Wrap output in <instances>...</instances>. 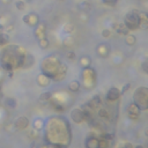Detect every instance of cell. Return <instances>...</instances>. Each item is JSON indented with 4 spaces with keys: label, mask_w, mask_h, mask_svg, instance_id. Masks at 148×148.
I'll use <instances>...</instances> for the list:
<instances>
[{
    "label": "cell",
    "mask_w": 148,
    "mask_h": 148,
    "mask_svg": "<svg viewBox=\"0 0 148 148\" xmlns=\"http://www.w3.org/2000/svg\"><path fill=\"white\" fill-rule=\"evenodd\" d=\"M139 23H140V14L135 12H130L125 16V27L128 30H134L139 28Z\"/></svg>",
    "instance_id": "6da1fadb"
},
{
    "label": "cell",
    "mask_w": 148,
    "mask_h": 148,
    "mask_svg": "<svg viewBox=\"0 0 148 148\" xmlns=\"http://www.w3.org/2000/svg\"><path fill=\"white\" fill-rule=\"evenodd\" d=\"M139 113H140L139 112V107L135 103H133V104H131L128 107V116H130V118L136 119L139 117Z\"/></svg>",
    "instance_id": "7a4b0ae2"
},
{
    "label": "cell",
    "mask_w": 148,
    "mask_h": 148,
    "mask_svg": "<svg viewBox=\"0 0 148 148\" xmlns=\"http://www.w3.org/2000/svg\"><path fill=\"white\" fill-rule=\"evenodd\" d=\"M120 96V92L117 89V88H111L109 92H108V95H107V98L109 101H116L118 100V97Z\"/></svg>",
    "instance_id": "3957f363"
},
{
    "label": "cell",
    "mask_w": 148,
    "mask_h": 148,
    "mask_svg": "<svg viewBox=\"0 0 148 148\" xmlns=\"http://www.w3.org/2000/svg\"><path fill=\"white\" fill-rule=\"evenodd\" d=\"M72 118L74 122H77V123H81L85 118H84V112L80 110V109H75V110H73L72 112Z\"/></svg>",
    "instance_id": "277c9868"
},
{
    "label": "cell",
    "mask_w": 148,
    "mask_h": 148,
    "mask_svg": "<svg viewBox=\"0 0 148 148\" xmlns=\"http://www.w3.org/2000/svg\"><path fill=\"white\" fill-rule=\"evenodd\" d=\"M15 126H16L18 128H20V130L26 128V127L28 126V119H27L26 117H20V118H18L16 122H15Z\"/></svg>",
    "instance_id": "5b68a950"
},
{
    "label": "cell",
    "mask_w": 148,
    "mask_h": 148,
    "mask_svg": "<svg viewBox=\"0 0 148 148\" xmlns=\"http://www.w3.org/2000/svg\"><path fill=\"white\" fill-rule=\"evenodd\" d=\"M38 20H39V18H38L37 14H28V23L27 24L35 27V26L38 24V22H39Z\"/></svg>",
    "instance_id": "8992f818"
},
{
    "label": "cell",
    "mask_w": 148,
    "mask_h": 148,
    "mask_svg": "<svg viewBox=\"0 0 148 148\" xmlns=\"http://www.w3.org/2000/svg\"><path fill=\"white\" fill-rule=\"evenodd\" d=\"M97 53L101 56V57H107L109 54V48L105 45V44H100L97 46Z\"/></svg>",
    "instance_id": "52a82bcc"
},
{
    "label": "cell",
    "mask_w": 148,
    "mask_h": 148,
    "mask_svg": "<svg viewBox=\"0 0 148 148\" xmlns=\"http://www.w3.org/2000/svg\"><path fill=\"white\" fill-rule=\"evenodd\" d=\"M37 81H38V84H39L42 87H44V86H48V85H49V78H48L46 75H44V74H42V75H39V77H38Z\"/></svg>",
    "instance_id": "ba28073f"
},
{
    "label": "cell",
    "mask_w": 148,
    "mask_h": 148,
    "mask_svg": "<svg viewBox=\"0 0 148 148\" xmlns=\"http://www.w3.org/2000/svg\"><path fill=\"white\" fill-rule=\"evenodd\" d=\"M90 62H92V60H90V58L87 57V56H85V57H82V58L80 59V65H81L82 67H85V68H88L89 65H90Z\"/></svg>",
    "instance_id": "9c48e42d"
},
{
    "label": "cell",
    "mask_w": 148,
    "mask_h": 148,
    "mask_svg": "<svg viewBox=\"0 0 148 148\" xmlns=\"http://www.w3.org/2000/svg\"><path fill=\"white\" fill-rule=\"evenodd\" d=\"M68 89L71 92H78L80 89V84L78 81H72L69 85H68Z\"/></svg>",
    "instance_id": "30bf717a"
},
{
    "label": "cell",
    "mask_w": 148,
    "mask_h": 148,
    "mask_svg": "<svg viewBox=\"0 0 148 148\" xmlns=\"http://www.w3.org/2000/svg\"><path fill=\"white\" fill-rule=\"evenodd\" d=\"M125 42H126V44L127 45H130V46H132V45H134L135 44V37L133 36V35H126V38H125Z\"/></svg>",
    "instance_id": "8fae6325"
},
{
    "label": "cell",
    "mask_w": 148,
    "mask_h": 148,
    "mask_svg": "<svg viewBox=\"0 0 148 148\" xmlns=\"http://www.w3.org/2000/svg\"><path fill=\"white\" fill-rule=\"evenodd\" d=\"M79 8H80L81 12H87V11L90 10V5H89L87 1H84V3H81V4L79 5Z\"/></svg>",
    "instance_id": "7c38bea8"
},
{
    "label": "cell",
    "mask_w": 148,
    "mask_h": 148,
    "mask_svg": "<svg viewBox=\"0 0 148 148\" xmlns=\"http://www.w3.org/2000/svg\"><path fill=\"white\" fill-rule=\"evenodd\" d=\"M38 43H39V46H41L42 49H46V48L49 46V41H48L45 37H42V38H39Z\"/></svg>",
    "instance_id": "4fadbf2b"
},
{
    "label": "cell",
    "mask_w": 148,
    "mask_h": 148,
    "mask_svg": "<svg viewBox=\"0 0 148 148\" xmlns=\"http://www.w3.org/2000/svg\"><path fill=\"white\" fill-rule=\"evenodd\" d=\"M117 31L119 34H125V35L128 34V29L125 26H117Z\"/></svg>",
    "instance_id": "5bb4252c"
},
{
    "label": "cell",
    "mask_w": 148,
    "mask_h": 148,
    "mask_svg": "<svg viewBox=\"0 0 148 148\" xmlns=\"http://www.w3.org/2000/svg\"><path fill=\"white\" fill-rule=\"evenodd\" d=\"M8 42V36L6 34H0V45H4Z\"/></svg>",
    "instance_id": "9a60e30c"
},
{
    "label": "cell",
    "mask_w": 148,
    "mask_h": 148,
    "mask_svg": "<svg viewBox=\"0 0 148 148\" xmlns=\"http://www.w3.org/2000/svg\"><path fill=\"white\" fill-rule=\"evenodd\" d=\"M6 104H7L8 107H11V108H15V107H16V102H15L14 98H7V100H6Z\"/></svg>",
    "instance_id": "2e32d148"
},
{
    "label": "cell",
    "mask_w": 148,
    "mask_h": 148,
    "mask_svg": "<svg viewBox=\"0 0 148 148\" xmlns=\"http://www.w3.org/2000/svg\"><path fill=\"white\" fill-rule=\"evenodd\" d=\"M42 125H43L42 119H36V120L34 122V127H35V130H36V128H37V130H39V128L42 127Z\"/></svg>",
    "instance_id": "e0dca14e"
},
{
    "label": "cell",
    "mask_w": 148,
    "mask_h": 148,
    "mask_svg": "<svg viewBox=\"0 0 148 148\" xmlns=\"http://www.w3.org/2000/svg\"><path fill=\"white\" fill-rule=\"evenodd\" d=\"M50 97H51V94H50V93H43V94L41 95V97H39V100H41V101L43 102V101H45V100L48 101V100H49Z\"/></svg>",
    "instance_id": "ac0fdd59"
},
{
    "label": "cell",
    "mask_w": 148,
    "mask_h": 148,
    "mask_svg": "<svg viewBox=\"0 0 148 148\" xmlns=\"http://www.w3.org/2000/svg\"><path fill=\"white\" fill-rule=\"evenodd\" d=\"M15 6H16V8L18 10H24V7H26V4L23 3V1H16L15 3Z\"/></svg>",
    "instance_id": "d6986e66"
},
{
    "label": "cell",
    "mask_w": 148,
    "mask_h": 148,
    "mask_svg": "<svg viewBox=\"0 0 148 148\" xmlns=\"http://www.w3.org/2000/svg\"><path fill=\"white\" fill-rule=\"evenodd\" d=\"M118 0H103V3L105 5H109V6H115L117 4Z\"/></svg>",
    "instance_id": "ffe728a7"
},
{
    "label": "cell",
    "mask_w": 148,
    "mask_h": 148,
    "mask_svg": "<svg viewBox=\"0 0 148 148\" xmlns=\"http://www.w3.org/2000/svg\"><path fill=\"white\" fill-rule=\"evenodd\" d=\"M67 58L69 59V60H73V59H75V53H74V52H68L67 53Z\"/></svg>",
    "instance_id": "44dd1931"
},
{
    "label": "cell",
    "mask_w": 148,
    "mask_h": 148,
    "mask_svg": "<svg viewBox=\"0 0 148 148\" xmlns=\"http://www.w3.org/2000/svg\"><path fill=\"white\" fill-rule=\"evenodd\" d=\"M102 36H103V37H105V38H108V37L110 36V30H108V29H104V30L102 31Z\"/></svg>",
    "instance_id": "7402d4cb"
},
{
    "label": "cell",
    "mask_w": 148,
    "mask_h": 148,
    "mask_svg": "<svg viewBox=\"0 0 148 148\" xmlns=\"http://www.w3.org/2000/svg\"><path fill=\"white\" fill-rule=\"evenodd\" d=\"M71 29H72V26H71V24H66V26L64 27V30H65L66 33H71V31H72Z\"/></svg>",
    "instance_id": "603a6c76"
},
{
    "label": "cell",
    "mask_w": 148,
    "mask_h": 148,
    "mask_svg": "<svg viewBox=\"0 0 148 148\" xmlns=\"http://www.w3.org/2000/svg\"><path fill=\"white\" fill-rule=\"evenodd\" d=\"M103 139H105L107 141H109V140H112V139H113V135H112V134H105V135L103 136Z\"/></svg>",
    "instance_id": "cb8c5ba5"
},
{
    "label": "cell",
    "mask_w": 148,
    "mask_h": 148,
    "mask_svg": "<svg viewBox=\"0 0 148 148\" xmlns=\"http://www.w3.org/2000/svg\"><path fill=\"white\" fill-rule=\"evenodd\" d=\"M142 68H143L145 73H147V72H148V69H147V61H145V62L142 64Z\"/></svg>",
    "instance_id": "d4e9b609"
},
{
    "label": "cell",
    "mask_w": 148,
    "mask_h": 148,
    "mask_svg": "<svg viewBox=\"0 0 148 148\" xmlns=\"http://www.w3.org/2000/svg\"><path fill=\"white\" fill-rule=\"evenodd\" d=\"M23 22H24V23H28V14H26V15L23 16Z\"/></svg>",
    "instance_id": "484cf974"
},
{
    "label": "cell",
    "mask_w": 148,
    "mask_h": 148,
    "mask_svg": "<svg viewBox=\"0 0 148 148\" xmlns=\"http://www.w3.org/2000/svg\"><path fill=\"white\" fill-rule=\"evenodd\" d=\"M123 148H133V147H132V145H131V143H126V145H125V147H123Z\"/></svg>",
    "instance_id": "4316f807"
},
{
    "label": "cell",
    "mask_w": 148,
    "mask_h": 148,
    "mask_svg": "<svg viewBox=\"0 0 148 148\" xmlns=\"http://www.w3.org/2000/svg\"><path fill=\"white\" fill-rule=\"evenodd\" d=\"M135 148H143V147H142V146H136Z\"/></svg>",
    "instance_id": "83f0119b"
}]
</instances>
